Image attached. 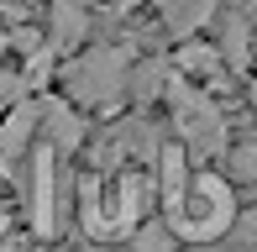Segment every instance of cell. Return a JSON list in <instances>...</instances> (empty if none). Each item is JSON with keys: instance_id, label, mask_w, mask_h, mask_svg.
Wrapping results in <instances>:
<instances>
[{"instance_id": "obj_1", "label": "cell", "mask_w": 257, "mask_h": 252, "mask_svg": "<svg viewBox=\"0 0 257 252\" xmlns=\"http://www.w3.org/2000/svg\"><path fill=\"white\" fill-rule=\"evenodd\" d=\"M158 205V179L147 163H110V168H95L84 179V226L95 236H121V231H137L147 210Z\"/></svg>"}, {"instance_id": "obj_2", "label": "cell", "mask_w": 257, "mask_h": 252, "mask_svg": "<svg viewBox=\"0 0 257 252\" xmlns=\"http://www.w3.org/2000/svg\"><path fill=\"white\" fill-rule=\"evenodd\" d=\"M168 221L179 242H215L236 221V189L215 168H189L184 189L168 200Z\"/></svg>"}, {"instance_id": "obj_3", "label": "cell", "mask_w": 257, "mask_h": 252, "mask_svg": "<svg viewBox=\"0 0 257 252\" xmlns=\"http://www.w3.org/2000/svg\"><path fill=\"white\" fill-rule=\"evenodd\" d=\"M137 48L132 42H95V48L68 53L58 79H63V95L74 105H110L126 95V68H132Z\"/></svg>"}, {"instance_id": "obj_4", "label": "cell", "mask_w": 257, "mask_h": 252, "mask_svg": "<svg viewBox=\"0 0 257 252\" xmlns=\"http://www.w3.org/2000/svg\"><path fill=\"white\" fill-rule=\"evenodd\" d=\"M168 105H173V132H179V147L194 158H210L226 147L231 126H226V110L215 105V95L200 84H184V79L168 74Z\"/></svg>"}, {"instance_id": "obj_5", "label": "cell", "mask_w": 257, "mask_h": 252, "mask_svg": "<svg viewBox=\"0 0 257 252\" xmlns=\"http://www.w3.org/2000/svg\"><path fill=\"white\" fill-rule=\"evenodd\" d=\"M168 68H173V79H184V84H200V89H210V95H215V89L231 79L226 58L215 53V42H210V37H179V48H173Z\"/></svg>"}, {"instance_id": "obj_6", "label": "cell", "mask_w": 257, "mask_h": 252, "mask_svg": "<svg viewBox=\"0 0 257 252\" xmlns=\"http://www.w3.org/2000/svg\"><path fill=\"white\" fill-rule=\"evenodd\" d=\"M89 32H95V16H89L84 0H53V21L42 32V42L53 53H79L89 42Z\"/></svg>"}, {"instance_id": "obj_7", "label": "cell", "mask_w": 257, "mask_h": 252, "mask_svg": "<svg viewBox=\"0 0 257 252\" xmlns=\"http://www.w3.org/2000/svg\"><path fill=\"white\" fill-rule=\"evenodd\" d=\"M153 6H158V21L168 37H200V27H210L220 0H153Z\"/></svg>"}, {"instance_id": "obj_8", "label": "cell", "mask_w": 257, "mask_h": 252, "mask_svg": "<svg viewBox=\"0 0 257 252\" xmlns=\"http://www.w3.org/2000/svg\"><path fill=\"white\" fill-rule=\"evenodd\" d=\"M32 137H37V105H32V100H21V105H11L6 116H0V153L16 158Z\"/></svg>"}, {"instance_id": "obj_9", "label": "cell", "mask_w": 257, "mask_h": 252, "mask_svg": "<svg viewBox=\"0 0 257 252\" xmlns=\"http://www.w3.org/2000/svg\"><path fill=\"white\" fill-rule=\"evenodd\" d=\"M27 100V79H21L16 63H0V116H6L11 105H21Z\"/></svg>"}, {"instance_id": "obj_10", "label": "cell", "mask_w": 257, "mask_h": 252, "mask_svg": "<svg viewBox=\"0 0 257 252\" xmlns=\"http://www.w3.org/2000/svg\"><path fill=\"white\" fill-rule=\"evenodd\" d=\"M16 221H21V194L11 189V179H6V174H0V242L16 231Z\"/></svg>"}, {"instance_id": "obj_11", "label": "cell", "mask_w": 257, "mask_h": 252, "mask_svg": "<svg viewBox=\"0 0 257 252\" xmlns=\"http://www.w3.org/2000/svg\"><path fill=\"white\" fill-rule=\"evenodd\" d=\"M231 174H236L241 184H257V142H241L236 153H231Z\"/></svg>"}, {"instance_id": "obj_12", "label": "cell", "mask_w": 257, "mask_h": 252, "mask_svg": "<svg viewBox=\"0 0 257 252\" xmlns=\"http://www.w3.org/2000/svg\"><path fill=\"white\" fill-rule=\"evenodd\" d=\"M110 11H132V6H142V0H105Z\"/></svg>"}, {"instance_id": "obj_13", "label": "cell", "mask_w": 257, "mask_h": 252, "mask_svg": "<svg viewBox=\"0 0 257 252\" xmlns=\"http://www.w3.org/2000/svg\"><path fill=\"white\" fill-rule=\"evenodd\" d=\"M252 58H257V27H252Z\"/></svg>"}, {"instance_id": "obj_14", "label": "cell", "mask_w": 257, "mask_h": 252, "mask_svg": "<svg viewBox=\"0 0 257 252\" xmlns=\"http://www.w3.org/2000/svg\"><path fill=\"white\" fill-rule=\"evenodd\" d=\"M252 110H257V84H252Z\"/></svg>"}, {"instance_id": "obj_15", "label": "cell", "mask_w": 257, "mask_h": 252, "mask_svg": "<svg viewBox=\"0 0 257 252\" xmlns=\"http://www.w3.org/2000/svg\"><path fill=\"white\" fill-rule=\"evenodd\" d=\"M0 53H6V37H0Z\"/></svg>"}]
</instances>
